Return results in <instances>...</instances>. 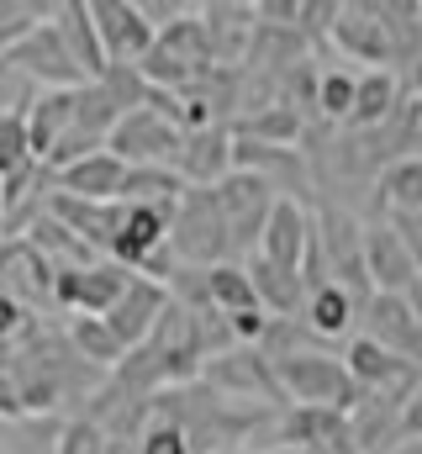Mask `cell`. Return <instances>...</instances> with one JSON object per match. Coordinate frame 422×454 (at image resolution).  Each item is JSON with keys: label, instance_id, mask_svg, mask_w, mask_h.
Wrapping results in <instances>:
<instances>
[{"label": "cell", "instance_id": "cell-43", "mask_svg": "<svg viewBox=\"0 0 422 454\" xmlns=\"http://www.w3.org/2000/svg\"><path fill=\"white\" fill-rule=\"evenodd\" d=\"M270 454H301V450H270Z\"/></svg>", "mask_w": 422, "mask_h": 454}, {"label": "cell", "instance_id": "cell-11", "mask_svg": "<svg viewBox=\"0 0 422 454\" xmlns=\"http://www.w3.org/2000/svg\"><path fill=\"white\" fill-rule=\"evenodd\" d=\"M316 243V223L301 212V201L296 196H280L275 201V212H270V223L259 232V259H270V264H280V270H307V254H312Z\"/></svg>", "mask_w": 422, "mask_h": 454}, {"label": "cell", "instance_id": "cell-27", "mask_svg": "<svg viewBox=\"0 0 422 454\" xmlns=\"http://www.w3.org/2000/svg\"><path fill=\"white\" fill-rule=\"evenodd\" d=\"M64 339L74 343V354H80L85 364H96L106 375H116V364L127 359V348H121V339L106 328V317H69Z\"/></svg>", "mask_w": 422, "mask_h": 454}, {"label": "cell", "instance_id": "cell-33", "mask_svg": "<svg viewBox=\"0 0 422 454\" xmlns=\"http://www.w3.org/2000/svg\"><path fill=\"white\" fill-rule=\"evenodd\" d=\"M354 90H359V74L327 69V74L316 80V112L327 116V121H343V127H348V116H354Z\"/></svg>", "mask_w": 422, "mask_h": 454}, {"label": "cell", "instance_id": "cell-23", "mask_svg": "<svg viewBox=\"0 0 422 454\" xmlns=\"http://www.w3.org/2000/svg\"><path fill=\"white\" fill-rule=\"evenodd\" d=\"M21 238H27V243H32V248H37V254L53 264V275H59V270H90V264H101V254H96V248H90L80 232H69L64 223H53L48 212L27 227Z\"/></svg>", "mask_w": 422, "mask_h": 454}, {"label": "cell", "instance_id": "cell-44", "mask_svg": "<svg viewBox=\"0 0 422 454\" xmlns=\"http://www.w3.org/2000/svg\"><path fill=\"white\" fill-rule=\"evenodd\" d=\"M238 454H248V450H238Z\"/></svg>", "mask_w": 422, "mask_h": 454}, {"label": "cell", "instance_id": "cell-3", "mask_svg": "<svg viewBox=\"0 0 422 454\" xmlns=\"http://www.w3.org/2000/svg\"><path fill=\"white\" fill-rule=\"evenodd\" d=\"M169 248L180 264L191 270H216V264H232L238 243L227 232V217L216 207L211 191H185L180 207H175V223H169Z\"/></svg>", "mask_w": 422, "mask_h": 454}, {"label": "cell", "instance_id": "cell-34", "mask_svg": "<svg viewBox=\"0 0 422 454\" xmlns=\"http://www.w3.org/2000/svg\"><path fill=\"white\" fill-rule=\"evenodd\" d=\"M53 16V5H27V0H0V53H11L27 32H37Z\"/></svg>", "mask_w": 422, "mask_h": 454}, {"label": "cell", "instance_id": "cell-28", "mask_svg": "<svg viewBox=\"0 0 422 454\" xmlns=\"http://www.w3.org/2000/svg\"><path fill=\"white\" fill-rule=\"evenodd\" d=\"M380 207L391 212V217H412L422 212V159L418 153H407V159H396V164H386L380 169Z\"/></svg>", "mask_w": 422, "mask_h": 454}, {"label": "cell", "instance_id": "cell-39", "mask_svg": "<svg viewBox=\"0 0 422 454\" xmlns=\"http://www.w3.org/2000/svg\"><path fill=\"white\" fill-rule=\"evenodd\" d=\"M391 227L402 232V243H407V254L418 259V270H422V212H412V217H391Z\"/></svg>", "mask_w": 422, "mask_h": 454}, {"label": "cell", "instance_id": "cell-13", "mask_svg": "<svg viewBox=\"0 0 422 454\" xmlns=\"http://www.w3.org/2000/svg\"><path fill=\"white\" fill-rule=\"evenodd\" d=\"M169 312V286H159V280H143V275H132V286L116 296V307L106 312V328L121 339V348L132 354V348H143L148 333L159 328V317Z\"/></svg>", "mask_w": 422, "mask_h": 454}, {"label": "cell", "instance_id": "cell-5", "mask_svg": "<svg viewBox=\"0 0 422 454\" xmlns=\"http://www.w3.org/2000/svg\"><path fill=\"white\" fill-rule=\"evenodd\" d=\"M180 127L169 121L164 112H153V106H143V112H127L116 121V132H111V153L127 164V169H175V159H180Z\"/></svg>", "mask_w": 422, "mask_h": 454}, {"label": "cell", "instance_id": "cell-26", "mask_svg": "<svg viewBox=\"0 0 422 454\" xmlns=\"http://www.w3.org/2000/svg\"><path fill=\"white\" fill-rule=\"evenodd\" d=\"M396 106H402V85H396V74H391V69H370V74H359L348 127H354V132H375V127H386V116L396 112Z\"/></svg>", "mask_w": 422, "mask_h": 454}, {"label": "cell", "instance_id": "cell-29", "mask_svg": "<svg viewBox=\"0 0 422 454\" xmlns=\"http://www.w3.org/2000/svg\"><path fill=\"white\" fill-rule=\"evenodd\" d=\"M207 301L222 312V317H232V312H254V307H259L254 280H248L243 264H216V270H207ZM259 312H264V307H259Z\"/></svg>", "mask_w": 422, "mask_h": 454}, {"label": "cell", "instance_id": "cell-2", "mask_svg": "<svg viewBox=\"0 0 422 454\" xmlns=\"http://www.w3.org/2000/svg\"><path fill=\"white\" fill-rule=\"evenodd\" d=\"M270 370H275V386H280L285 407H332V412H354V407L364 402V391L348 380V370H343L338 354L301 348V354L275 359Z\"/></svg>", "mask_w": 422, "mask_h": 454}, {"label": "cell", "instance_id": "cell-25", "mask_svg": "<svg viewBox=\"0 0 422 454\" xmlns=\"http://www.w3.org/2000/svg\"><path fill=\"white\" fill-rule=\"evenodd\" d=\"M354 317H359V301L343 291V286H316L307 291V307H301V323H307V333L312 339H343L348 328H354Z\"/></svg>", "mask_w": 422, "mask_h": 454}, {"label": "cell", "instance_id": "cell-16", "mask_svg": "<svg viewBox=\"0 0 422 454\" xmlns=\"http://www.w3.org/2000/svg\"><path fill=\"white\" fill-rule=\"evenodd\" d=\"M175 175L191 185V191H211L232 175V127H201V132H185L180 137V159H175Z\"/></svg>", "mask_w": 422, "mask_h": 454}, {"label": "cell", "instance_id": "cell-35", "mask_svg": "<svg viewBox=\"0 0 422 454\" xmlns=\"http://www.w3.org/2000/svg\"><path fill=\"white\" fill-rule=\"evenodd\" d=\"M59 454H111V439L90 418H69L64 434H59Z\"/></svg>", "mask_w": 422, "mask_h": 454}, {"label": "cell", "instance_id": "cell-18", "mask_svg": "<svg viewBox=\"0 0 422 454\" xmlns=\"http://www.w3.org/2000/svg\"><path fill=\"white\" fill-rule=\"evenodd\" d=\"M53 27H59V37H64V48L74 53V64H80V74L96 85L106 69H111V59H106L101 48V32H96V16H90V0H53Z\"/></svg>", "mask_w": 422, "mask_h": 454}, {"label": "cell", "instance_id": "cell-22", "mask_svg": "<svg viewBox=\"0 0 422 454\" xmlns=\"http://www.w3.org/2000/svg\"><path fill=\"white\" fill-rule=\"evenodd\" d=\"M243 270H248L254 296H259V307H264L270 317H296V312L307 307V280H301L296 270H280V264H270V259H259V254H254Z\"/></svg>", "mask_w": 422, "mask_h": 454}, {"label": "cell", "instance_id": "cell-42", "mask_svg": "<svg viewBox=\"0 0 422 454\" xmlns=\"http://www.w3.org/2000/svg\"><path fill=\"white\" fill-rule=\"evenodd\" d=\"M0 243H5V207H0Z\"/></svg>", "mask_w": 422, "mask_h": 454}, {"label": "cell", "instance_id": "cell-21", "mask_svg": "<svg viewBox=\"0 0 422 454\" xmlns=\"http://www.w3.org/2000/svg\"><path fill=\"white\" fill-rule=\"evenodd\" d=\"M275 434H280V450H322V444L348 439V412H332V407H280Z\"/></svg>", "mask_w": 422, "mask_h": 454}, {"label": "cell", "instance_id": "cell-24", "mask_svg": "<svg viewBox=\"0 0 422 454\" xmlns=\"http://www.w3.org/2000/svg\"><path fill=\"white\" fill-rule=\"evenodd\" d=\"M69 121H74V90H43L37 96V106L27 112V137H32L37 164H48V153L69 137Z\"/></svg>", "mask_w": 422, "mask_h": 454}, {"label": "cell", "instance_id": "cell-37", "mask_svg": "<svg viewBox=\"0 0 422 454\" xmlns=\"http://www.w3.org/2000/svg\"><path fill=\"white\" fill-rule=\"evenodd\" d=\"M32 323H37V312H27L21 301H11V296L0 291V348H11V343L32 328Z\"/></svg>", "mask_w": 422, "mask_h": 454}, {"label": "cell", "instance_id": "cell-6", "mask_svg": "<svg viewBox=\"0 0 422 454\" xmlns=\"http://www.w3.org/2000/svg\"><path fill=\"white\" fill-rule=\"evenodd\" d=\"M211 196H216V207H222V217H227V232H232L238 254H254V248H259V232L270 223L275 201H280V191H275L270 180L248 175V169H232L222 185H211Z\"/></svg>", "mask_w": 422, "mask_h": 454}, {"label": "cell", "instance_id": "cell-41", "mask_svg": "<svg viewBox=\"0 0 422 454\" xmlns=\"http://www.w3.org/2000/svg\"><path fill=\"white\" fill-rule=\"evenodd\" d=\"M391 454H422V439H402V444H396Z\"/></svg>", "mask_w": 422, "mask_h": 454}, {"label": "cell", "instance_id": "cell-14", "mask_svg": "<svg viewBox=\"0 0 422 454\" xmlns=\"http://www.w3.org/2000/svg\"><path fill=\"white\" fill-rule=\"evenodd\" d=\"M201 386H211L216 396H275V407H285L280 386H275V370L259 348H232V354H216L201 364Z\"/></svg>", "mask_w": 422, "mask_h": 454}, {"label": "cell", "instance_id": "cell-9", "mask_svg": "<svg viewBox=\"0 0 422 454\" xmlns=\"http://www.w3.org/2000/svg\"><path fill=\"white\" fill-rule=\"evenodd\" d=\"M0 291L11 301H21L27 312H48L53 307V264L27 243V238H5L0 243Z\"/></svg>", "mask_w": 422, "mask_h": 454}, {"label": "cell", "instance_id": "cell-8", "mask_svg": "<svg viewBox=\"0 0 422 454\" xmlns=\"http://www.w3.org/2000/svg\"><path fill=\"white\" fill-rule=\"evenodd\" d=\"M127 286H132V270H121V264H111V259L90 264V270H59V275H53V312L106 317Z\"/></svg>", "mask_w": 422, "mask_h": 454}, {"label": "cell", "instance_id": "cell-36", "mask_svg": "<svg viewBox=\"0 0 422 454\" xmlns=\"http://www.w3.org/2000/svg\"><path fill=\"white\" fill-rule=\"evenodd\" d=\"M137 454H191V444L175 423H148L143 439H137Z\"/></svg>", "mask_w": 422, "mask_h": 454}, {"label": "cell", "instance_id": "cell-4", "mask_svg": "<svg viewBox=\"0 0 422 454\" xmlns=\"http://www.w3.org/2000/svg\"><path fill=\"white\" fill-rule=\"evenodd\" d=\"M211 69H216V59H211L201 11L185 16V21H175V27H164V32L153 37V53L143 59V74H148V85H159V90H185V85H196Z\"/></svg>", "mask_w": 422, "mask_h": 454}, {"label": "cell", "instance_id": "cell-38", "mask_svg": "<svg viewBox=\"0 0 422 454\" xmlns=\"http://www.w3.org/2000/svg\"><path fill=\"white\" fill-rule=\"evenodd\" d=\"M0 418H27V402H21V386L11 375V364L0 359Z\"/></svg>", "mask_w": 422, "mask_h": 454}, {"label": "cell", "instance_id": "cell-19", "mask_svg": "<svg viewBox=\"0 0 422 454\" xmlns=\"http://www.w3.org/2000/svg\"><path fill=\"white\" fill-rule=\"evenodd\" d=\"M332 43H338L348 59L396 64V59H391V32H386V21H380L375 5H338V16H332Z\"/></svg>", "mask_w": 422, "mask_h": 454}, {"label": "cell", "instance_id": "cell-10", "mask_svg": "<svg viewBox=\"0 0 422 454\" xmlns=\"http://www.w3.org/2000/svg\"><path fill=\"white\" fill-rule=\"evenodd\" d=\"M90 16H96V32H101V48L111 64H132L143 69V59L153 53V27L143 21V11L132 0H90Z\"/></svg>", "mask_w": 422, "mask_h": 454}, {"label": "cell", "instance_id": "cell-40", "mask_svg": "<svg viewBox=\"0 0 422 454\" xmlns=\"http://www.w3.org/2000/svg\"><path fill=\"white\" fill-rule=\"evenodd\" d=\"M407 307H412V312H418V323H422V275H418V286H412V291H407Z\"/></svg>", "mask_w": 422, "mask_h": 454}, {"label": "cell", "instance_id": "cell-31", "mask_svg": "<svg viewBox=\"0 0 422 454\" xmlns=\"http://www.w3.org/2000/svg\"><path fill=\"white\" fill-rule=\"evenodd\" d=\"M191 185L175 175V169H127V185H121V201H132V207H175L180 196H185Z\"/></svg>", "mask_w": 422, "mask_h": 454}, {"label": "cell", "instance_id": "cell-32", "mask_svg": "<svg viewBox=\"0 0 422 454\" xmlns=\"http://www.w3.org/2000/svg\"><path fill=\"white\" fill-rule=\"evenodd\" d=\"M37 169V153H32V137H27V116H0V180H16Z\"/></svg>", "mask_w": 422, "mask_h": 454}, {"label": "cell", "instance_id": "cell-15", "mask_svg": "<svg viewBox=\"0 0 422 454\" xmlns=\"http://www.w3.org/2000/svg\"><path fill=\"white\" fill-rule=\"evenodd\" d=\"M359 317H364V339H375L396 359H407L412 370H422V323L407 307V296H370V307Z\"/></svg>", "mask_w": 422, "mask_h": 454}, {"label": "cell", "instance_id": "cell-7", "mask_svg": "<svg viewBox=\"0 0 422 454\" xmlns=\"http://www.w3.org/2000/svg\"><path fill=\"white\" fill-rule=\"evenodd\" d=\"M11 69H21L37 90H80V85H90L85 74H80V64H74V53L64 48V37H59V27H53V16L37 27V32H27L11 53H0Z\"/></svg>", "mask_w": 422, "mask_h": 454}, {"label": "cell", "instance_id": "cell-30", "mask_svg": "<svg viewBox=\"0 0 422 454\" xmlns=\"http://www.w3.org/2000/svg\"><path fill=\"white\" fill-rule=\"evenodd\" d=\"M232 137L270 143V148H291V143L301 137V112H291V106H264L259 116H238V121H232Z\"/></svg>", "mask_w": 422, "mask_h": 454}, {"label": "cell", "instance_id": "cell-1", "mask_svg": "<svg viewBox=\"0 0 422 454\" xmlns=\"http://www.w3.org/2000/svg\"><path fill=\"white\" fill-rule=\"evenodd\" d=\"M0 359L11 364V375H16V386H21L27 418L59 412V407H69V402H85V396L96 402V391L111 380L106 370L85 364V359L74 354V343L64 339L59 328H48L43 317L11 343V348H0Z\"/></svg>", "mask_w": 422, "mask_h": 454}, {"label": "cell", "instance_id": "cell-20", "mask_svg": "<svg viewBox=\"0 0 422 454\" xmlns=\"http://www.w3.org/2000/svg\"><path fill=\"white\" fill-rule=\"evenodd\" d=\"M121 185H127V164L111 148H101V153H90V159H80V164L53 175V191L59 196H80V201H121Z\"/></svg>", "mask_w": 422, "mask_h": 454}, {"label": "cell", "instance_id": "cell-17", "mask_svg": "<svg viewBox=\"0 0 422 454\" xmlns=\"http://www.w3.org/2000/svg\"><path fill=\"white\" fill-rule=\"evenodd\" d=\"M121 212H127L121 201H80V196H59V191H53V201H48V217L64 223L69 232H80L101 259H111V243H116Z\"/></svg>", "mask_w": 422, "mask_h": 454}, {"label": "cell", "instance_id": "cell-12", "mask_svg": "<svg viewBox=\"0 0 422 454\" xmlns=\"http://www.w3.org/2000/svg\"><path fill=\"white\" fill-rule=\"evenodd\" d=\"M364 270H370V286L375 296H407L418 286V259L407 254L402 232L391 223H370L364 227Z\"/></svg>", "mask_w": 422, "mask_h": 454}]
</instances>
